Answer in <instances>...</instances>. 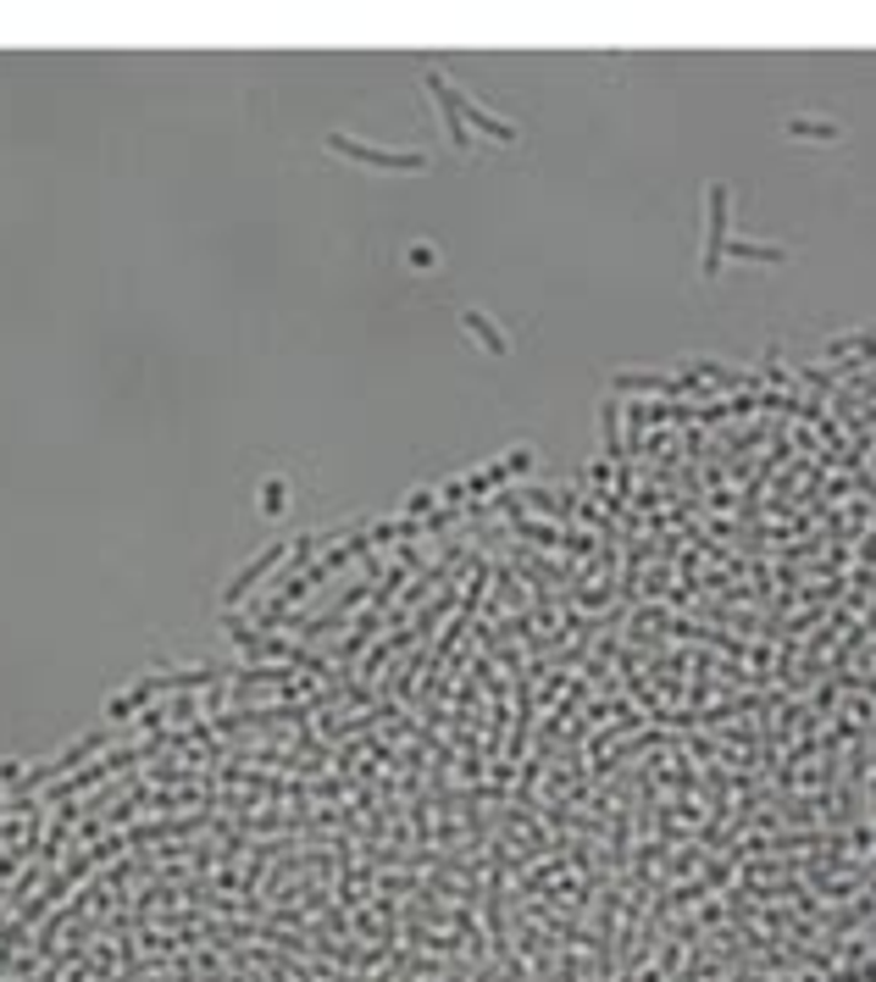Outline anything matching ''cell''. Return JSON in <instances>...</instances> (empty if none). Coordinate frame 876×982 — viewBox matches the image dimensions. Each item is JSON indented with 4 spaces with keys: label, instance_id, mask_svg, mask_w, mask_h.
I'll use <instances>...</instances> for the list:
<instances>
[{
    "label": "cell",
    "instance_id": "8fae6325",
    "mask_svg": "<svg viewBox=\"0 0 876 982\" xmlns=\"http://www.w3.org/2000/svg\"><path fill=\"white\" fill-rule=\"evenodd\" d=\"M283 505H289V484H283V478H267V484H261V510L278 516Z\"/></svg>",
    "mask_w": 876,
    "mask_h": 982
},
{
    "label": "cell",
    "instance_id": "5b68a950",
    "mask_svg": "<svg viewBox=\"0 0 876 982\" xmlns=\"http://www.w3.org/2000/svg\"><path fill=\"white\" fill-rule=\"evenodd\" d=\"M694 378H666V373H610V389L616 395H683Z\"/></svg>",
    "mask_w": 876,
    "mask_h": 982
},
{
    "label": "cell",
    "instance_id": "7c38bea8",
    "mask_svg": "<svg viewBox=\"0 0 876 982\" xmlns=\"http://www.w3.org/2000/svg\"><path fill=\"white\" fill-rule=\"evenodd\" d=\"M599 423H605V450L616 456V406H605V411H599Z\"/></svg>",
    "mask_w": 876,
    "mask_h": 982
},
{
    "label": "cell",
    "instance_id": "8992f818",
    "mask_svg": "<svg viewBox=\"0 0 876 982\" xmlns=\"http://www.w3.org/2000/svg\"><path fill=\"white\" fill-rule=\"evenodd\" d=\"M460 117H466L471 133H488L494 145H516V139H521L516 122H505L499 111H488V106H477V100H466V95H460Z\"/></svg>",
    "mask_w": 876,
    "mask_h": 982
},
{
    "label": "cell",
    "instance_id": "3957f363",
    "mask_svg": "<svg viewBox=\"0 0 876 982\" xmlns=\"http://www.w3.org/2000/svg\"><path fill=\"white\" fill-rule=\"evenodd\" d=\"M422 89L438 100V111H444V128H449V145L466 156L471 150V128H466V117H460V89L449 83V72H438V67H422Z\"/></svg>",
    "mask_w": 876,
    "mask_h": 982
},
{
    "label": "cell",
    "instance_id": "9c48e42d",
    "mask_svg": "<svg viewBox=\"0 0 876 982\" xmlns=\"http://www.w3.org/2000/svg\"><path fill=\"white\" fill-rule=\"evenodd\" d=\"M783 133H788V139L833 145V139H844V122H833V117H783Z\"/></svg>",
    "mask_w": 876,
    "mask_h": 982
},
{
    "label": "cell",
    "instance_id": "ba28073f",
    "mask_svg": "<svg viewBox=\"0 0 876 982\" xmlns=\"http://www.w3.org/2000/svg\"><path fill=\"white\" fill-rule=\"evenodd\" d=\"M460 328H466V334H471L477 345H488V356H510V339H505V334L494 328V317H488V311L466 306V311H460Z\"/></svg>",
    "mask_w": 876,
    "mask_h": 982
},
{
    "label": "cell",
    "instance_id": "4fadbf2b",
    "mask_svg": "<svg viewBox=\"0 0 876 982\" xmlns=\"http://www.w3.org/2000/svg\"><path fill=\"white\" fill-rule=\"evenodd\" d=\"M0 811H6V800H0Z\"/></svg>",
    "mask_w": 876,
    "mask_h": 982
},
{
    "label": "cell",
    "instance_id": "7a4b0ae2",
    "mask_svg": "<svg viewBox=\"0 0 876 982\" xmlns=\"http://www.w3.org/2000/svg\"><path fill=\"white\" fill-rule=\"evenodd\" d=\"M733 189L727 183H710V222H705V278H721V261H727V239H733Z\"/></svg>",
    "mask_w": 876,
    "mask_h": 982
},
{
    "label": "cell",
    "instance_id": "30bf717a",
    "mask_svg": "<svg viewBox=\"0 0 876 982\" xmlns=\"http://www.w3.org/2000/svg\"><path fill=\"white\" fill-rule=\"evenodd\" d=\"M827 356L838 361V356H866L872 361L876 356V328H866V334H844V339H827Z\"/></svg>",
    "mask_w": 876,
    "mask_h": 982
},
{
    "label": "cell",
    "instance_id": "277c9868",
    "mask_svg": "<svg viewBox=\"0 0 876 982\" xmlns=\"http://www.w3.org/2000/svg\"><path fill=\"white\" fill-rule=\"evenodd\" d=\"M283 555H289V544H283V538H272L261 555H250V561H245V566L228 577V588L217 594V605H222V611H233V605H239V599H245V594H250V588H256V583H261V577H267V572L283 561Z\"/></svg>",
    "mask_w": 876,
    "mask_h": 982
},
{
    "label": "cell",
    "instance_id": "6da1fadb",
    "mask_svg": "<svg viewBox=\"0 0 876 982\" xmlns=\"http://www.w3.org/2000/svg\"><path fill=\"white\" fill-rule=\"evenodd\" d=\"M328 156L350 161V167H372V172H428V150H384V145H367L345 128H328L322 133Z\"/></svg>",
    "mask_w": 876,
    "mask_h": 982
},
{
    "label": "cell",
    "instance_id": "52a82bcc",
    "mask_svg": "<svg viewBox=\"0 0 876 982\" xmlns=\"http://www.w3.org/2000/svg\"><path fill=\"white\" fill-rule=\"evenodd\" d=\"M727 261H760V267H783V261H794V250L788 245H766V239H727Z\"/></svg>",
    "mask_w": 876,
    "mask_h": 982
}]
</instances>
